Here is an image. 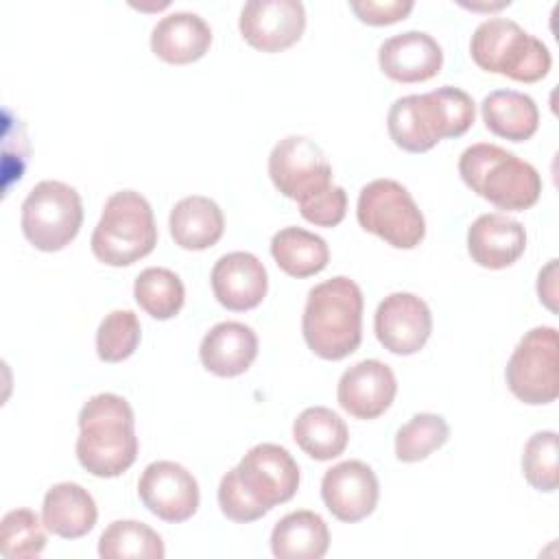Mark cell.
<instances>
[{
    "label": "cell",
    "instance_id": "cell-1",
    "mask_svg": "<svg viewBox=\"0 0 559 559\" xmlns=\"http://www.w3.org/2000/svg\"><path fill=\"white\" fill-rule=\"evenodd\" d=\"M476 118V105L461 87L443 85L426 94L397 98L386 116V129L395 146L408 153H426L443 138H461Z\"/></svg>",
    "mask_w": 559,
    "mask_h": 559
},
{
    "label": "cell",
    "instance_id": "cell-2",
    "mask_svg": "<svg viewBox=\"0 0 559 559\" xmlns=\"http://www.w3.org/2000/svg\"><path fill=\"white\" fill-rule=\"evenodd\" d=\"M79 428L76 459L92 476L114 478L135 463V417L122 395H92L79 413Z\"/></svg>",
    "mask_w": 559,
    "mask_h": 559
},
{
    "label": "cell",
    "instance_id": "cell-3",
    "mask_svg": "<svg viewBox=\"0 0 559 559\" xmlns=\"http://www.w3.org/2000/svg\"><path fill=\"white\" fill-rule=\"evenodd\" d=\"M362 290L345 277H330L310 288L301 332L306 345L323 360H341L354 354L362 341Z\"/></svg>",
    "mask_w": 559,
    "mask_h": 559
},
{
    "label": "cell",
    "instance_id": "cell-4",
    "mask_svg": "<svg viewBox=\"0 0 559 559\" xmlns=\"http://www.w3.org/2000/svg\"><path fill=\"white\" fill-rule=\"evenodd\" d=\"M459 175L472 192L507 212H524L533 207L542 194L537 168L489 142L472 144L461 153Z\"/></svg>",
    "mask_w": 559,
    "mask_h": 559
},
{
    "label": "cell",
    "instance_id": "cell-5",
    "mask_svg": "<svg viewBox=\"0 0 559 559\" xmlns=\"http://www.w3.org/2000/svg\"><path fill=\"white\" fill-rule=\"evenodd\" d=\"M157 245L151 203L135 190L114 192L92 231V253L107 266H129L146 258Z\"/></svg>",
    "mask_w": 559,
    "mask_h": 559
},
{
    "label": "cell",
    "instance_id": "cell-6",
    "mask_svg": "<svg viewBox=\"0 0 559 559\" xmlns=\"http://www.w3.org/2000/svg\"><path fill=\"white\" fill-rule=\"evenodd\" d=\"M469 55L480 70L520 83L542 81L552 66L546 44L507 17L480 22L469 39Z\"/></svg>",
    "mask_w": 559,
    "mask_h": 559
},
{
    "label": "cell",
    "instance_id": "cell-7",
    "mask_svg": "<svg viewBox=\"0 0 559 559\" xmlns=\"http://www.w3.org/2000/svg\"><path fill=\"white\" fill-rule=\"evenodd\" d=\"M358 225L395 249H415L426 236V221L411 192L395 179L362 186L356 203Z\"/></svg>",
    "mask_w": 559,
    "mask_h": 559
},
{
    "label": "cell",
    "instance_id": "cell-8",
    "mask_svg": "<svg viewBox=\"0 0 559 559\" xmlns=\"http://www.w3.org/2000/svg\"><path fill=\"white\" fill-rule=\"evenodd\" d=\"M83 225L81 194L55 179H44L31 188L22 201V234L39 251L68 247Z\"/></svg>",
    "mask_w": 559,
    "mask_h": 559
},
{
    "label": "cell",
    "instance_id": "cell-9",
    "mask_svg": "<svg viewBox=\"0 0 559 559\" xmlns=\"http://www.w3.org/2000/svg\"><path fill=\"white\" fill-rule=\"evenodd\" d=\"M509 391L524 404H550L559 395V334L550 325L528 330L515 345L507 369Z\"/></svg>",
    "mask_w": 559,
    "mask_h": 559
},
{
    "label": "cell",
    "instance_id": "cell-10",
    "mask_svg": "<svg viewBox=\"0 0 559 559\" xmlns=\"http://www.w3.org/2000/svg\"><path fill=\"white\" fill-rule=\"evenodd\" d=\"M269 177L280 194L301 203L332 186V166L317 142L286 135L269 155Z\"/></svg>",
    "mask_w": 559,
    "mask_h": 559
},
{
    "label": "cell",
    "instance_id": "cell-11",
    "mask_svg": "<svg viewBox=\"0 0 559 559\" xmlns=\"http://www.w3.org/2000/svg\"><path fill=\"white\" fill-rule=\"evenodd\" d=\"M238 480L264 509L288 502L299 487V465L277 443L253 445L236 465Z\"/></svg>",
    "mask_w": 559,
    "mask_h": 559
},
{
    "label": "cell",
    "instance_id": "cell-12",
    "mask_svg": "<svg viewBox=\"0 0 559 559\" xmlns=\"http://www.w3.org/2000/svg\"><path fill=\"white\" fill-rule=\"evenodd\" d=\"M138 496L153 515L170 524L190 520L201 500L197 478L175 461L146 465L138 480Z\"/></svg>",
    "mask_w": 559,
    "mask_h": 559
},
{
    "label": "cell",
    "instance_id": "cell-13",
    "mask_svg": "<svg viewBox=\"0 0 559 559\" xmlns=\"http://www.w3.org/2000/svg\"><path fill=\"white\" fill-rule=\"evenodd\" d=\"M238 28L255 50L280 52L301 39L306 9L299 0H249L240 11Z\"/></svg>",
    "mask_w": 559,
    "mask_h": 559
},
{
    "label": "cell",
    "instance_id": "cell-14",
    "mask_svg": "<svg viewBox=\"0 0 559 559\" xmlns=\"http://www.w3.org/2000/svg\"><path fill=\"white\" fill-rule=\"evenodd\" d=\"M373 330L384 349L397 356H411L430 338L432 314L421 297L413 293H391L378 304Z\"/></svg>",
    "mask_w": 559,
    "mask_h": 559
},
{
    "label": "cell",
    "instance_id": "cell-15",
    "mask_svg": "<svg viewBox=\"0 0 559 559\" xmlns=\"http://www.w3.org/2000/svg\"><path fill=\"white\" fill-rule=\"evenodd\" d=\"M321 498L336 520L360 522L376 511L380 498L378 476L362 461H343L323 474Z\"/></svg>",
    "mask_w": 559,
    "mask_h": 559
},
{
    "label": "cell",
    "instance_id": "cell-16",
    "mask_svg": "<svg viewBox=\"0 0 559 559\" xmlns=\"http://www.w3.org/2000/svg\"><path fill=\"white\" fill-rule=\"evenodd\" d=\"M397 380L389 365L376 358L360 360L343 371L336 400L356 419H376L393 404Z\"/></svg>",
    "mask_w": 559,
    "mask_h": 559
},
{
    "label": "cell",
    "instance_id": "cell-17",
    "mask_svg": "<svg viewBox=\"0 0 559 559\" xmlns=\"http://www.w3.org/2000/svg\"><path fill=\"white\" fill-rule=\"evenodd\" d=\"M210 280L216 301L234 312L260 306L269 288L264 264L249 251H231L218 258Z\"/></svg>",
    "mask_w": 559,
    "mask_h": 559
},
{
    "label": "cell",
    "instance_id": "cell-18",
    "mask_svg": "<svg viewBox=\"0 0 559 559\" xmlns=\"http://www.w3.org/2000/svg\"><path fill=\"white\" fill-rule=\"evenodd\" d=\"M380 70L397 83H421L439 74L443 50L424 31H404L384 39L378 48Z\"/></svg>",
    "mask_w": 559,
    "mask_h": 559
},
{
    "label": "cell",
    "instance_id": "cell-19",
    "mask_svg": "<svg viewBox=\"0 0 559 559\" xmlns=\"http://www.w3.org/2000/svg\"><path fill=\"white\" fill-rule=\"evenodd\" d=\"M526 249V231L520 221L489 212L480 214L467 229V251L478 266L507 269Z\"/></svg>",
    "mask_w": 559,
    "mask_h": 559
},
{
    "label": "cell",
    "instance_id": "cell-20",
    "mask_svg": "<svg viewBox=\"0 0 559 559\" xmlns=\"http://www.w3.org/2000/svg\"><path fill=\"white\" fill-rule=\"evenodd\" d=\"M212 44L210 24L190 11L164 15L151 31V50L166 63L186 66L199 61Z\"/></svg>",
    "mask_w": 559,
    "mask_h": 559
},
{
    "label": "cell",
    "instance_id": "cell-21",
    "mask_svg": "<svg viewBox=\"0 0 559 559\" xmlns=\"http://www.w3.org/2000/svg\"><path fill=\"white\" fill-rule=\"evenodd\" d=\"M258 356L255 332L240 321L216 323L201 341V365L218 378H236L245 373Z\"/></svg>",
    "mask_w": 559,
    "mask_h": 559
},
{
    "label": "cell",
    "instance_id": "cell-22",
    "mask_svg": "<svg viewBox=\"0 0 559 559\" xmlns=\"http://www.w3.org/2000/svg\"><path fill=\"white\" fill-rule=\"evenodd\" d=\"M98 520V509L92 493L79 483L52 485L41 504L44 526L63 539H79L87 535Z\"/></svg>",
    "mask_w": 559,
    "mask_h": 559
},
{
    "label": "cell",
    "instance_id": "cell-23",
    "mask_svg": "<svg viewBox=\"0 0 559 559\" xmlns=\"http://www.w3.org/2000/svg\"><path fill=\"white\" fill-rule=\"evenodd\" d=\"M168 227L175 245L188 251H203L221 240L225 231V216L216 201L192 194L175 203Z\"/></svg>",
    "mask_w": 559,
    "mask_h": 559
},
{
    "label": "cell",
    "instance_id": "cell-24",
    "mask_svg": "<svg viewBox=\"0 0 559 559\" xmlns=\"http://www.w3.org/2000/svg\"><path fill=\"white\" fill-rule=\"evenodd\" d=\"M485 127L504 140H531L539 127V109L535 100L515 90H493L480 103Z\"/></svg>",
    "mask_w": 559,
    "mask_h": 559
},
{
    "label": "cell",
    "instance_id": "cell-25",
    "mask_svg": "<svg viewBox=\"0 0 559 559\" xmlns=\"http://www.w3.org/2000/svg\"><path fill=\"white\" fill-rule=\"evenodd\" d=\"M328 548V524L314 511H293L273 526L271 552L277 559H321Z\"/></svg>",
    "mask_w": 559,
    "mask_h": 559
},
{
    "label": "cell",
    "instance_id": "cell-26",
    "mask_svg": "<svg viewBox=\"0 0 559 559\" xmlns=\"http://www.w3.org/2000/svg\"><path fill=\"white\" fill-rule=\"evenodd\" d=\"M293 439L310 459L330 461L345 452L349 430L332 408L310 406L293 421Z\"/></svg>",
    "mask_w": 559,
    "mask_h": 559
},
{
    "label": "cell",
    "instance_id": "cell-27",
    "mask_svg": "<svg viewBox=\"0 0 559 559\" xmlns=\"http://www.w3.org/2000/svg\"><path fill=\"white\" fill-rule=\"evenodd\" d=\"M275 264L290 277H310L321 273L330 262L328 242L301 227H284L271 238Z\"/></svg>",
    "mask_w": 559,
    "mask_h": 559
},
{
    "label": "cell",
    "instance_id": "cell-28",
    "mask_svg": "<svg viewBox=\"0 0 559 559\" xmlns=\"http://www.w3.org/2000/svg\"><path fill=\"white\" fill-rule=\"evenodd\" d=\"M103 559H162L166 555L157 531L138 520H116L98 537Z\"/></svg>",
    "mask_w": 559,
    "mask_h": 559
},
{
    "label": "cell",
    "instance_id": "cell-29",
    "mask_svg": "<svg viewBox=\"0 0 559 559\" xmlns=\"http://www.w3.org/2000/svg\"><path fill=\"white\" fill-rule=\"evenodd\" d=\"M133 297L146 314L166 321L179 314V310L183 308L186 288L179 275L170 269L148 266L135 277Z\"/></svg>",
    "mask_w": 559,
    "mask_h": 559
},
{
    "label": "cell",
    "instance_id": "cell-30",
    "mask_svg": "<svg viewBox=\"0 0 559 559\" xmlns=\"http://www.w3.org/2000/svg\"><path fill=\"white\" fill-rule=\"evenodd\" d=\"M450 437L448 421L437 413H417L395 432V456L417 463L439 450Z\"/></svg>",
    "mask_w": 559,
    "mask_h": 559
},
{
    "label": "cell",
    "instance_id": "cell-31",
    "mask_svg": "<svg viewBox=\"0 0 559 559\" xmlns=\"http://www.w3.org/2000/svg\"><path fill=\"white\" fill-rule=\"evenodd\" d=\"M142 328L133 310H111L96 330V354L103 362L127 360L140 345Z\"/></svg>",
    "mask_w": 559,
    "mask_h": 559
},
{
    "label": "cell",
    "instance_id": "cell-32",
    "mask_svg": "<svg viewBox=\"0 0 559 559\" xmlns=\"http://www.w3.org/2000/svg\"><path fill=\"white\" fill-rule=\"evenodd\" d=\"M37 513L13 509L0 522V555L7 559L37 557L46 548V533Z\"/></svg>",
    "mask_w": 559,
    "mask_h": 559
},
{
    "label": "cell",
    "instance_id": "cell-33",
    "mask_svg": "<svg viewBox=\"0 0 559 559\" xmlns=\"http://www.w3.org/2000/svg\"><path fill=\"white\" fill-rule=\"evenodd\" d=\"M557 432L539 430L535 432L522 452V474L526 483L544 493H550L559 485L557 472Z\"/></svg>",
    "mask_w": 559,
    "mask_h": 559
},
{
    "label": "cell",
    "instance_id": "cell-34",
    "mask_svg": "<svg viewBox=\"0 0 559 559\" xmlns=\"http://www.w3.org/2000/svg\"><path fill=\"white\" fill-rule=\"evenodd\" d=\"M218 507L223 511L225 518L234 520V522H255L260 518H264L269 513V509H264L260 502H255L251 498V493L242 487V483L238 480L236 467L229 469L218 485Z\"/></svg>",
    "mask_w": 559,
    "mask_h": 559
},
{
    "label": "cell",
    "instance_id": "cell-35",
    "mask_svg": "<svg viewBox=\"0 0 559 559\" xmlns=\"http://www.w3.org/2000/svg\"><path fill=\"white\" fill-rule=\"evenodd\" d=\"M301 216L319 227H336L347 212V192L341 186H330L323 192L299 203Z\"/></svg>",
    "mask_w": 559,
    "mask_h": 559
},
{
    "label": "cell",
    "instance_id": "cell-36",
    "mask_svg": "<svg viewBox=\"0 0 559 559\" xmlns=\"http://www.w3.org/2000/svg\"><path fill=\"white\" fill-rule=\"evenodd\" d=\"M356 17L371 26H384L400 20L413 11V0H354L349 2Z\"/></svg>",
    "mask_w": 559,
    "mask_h": 559
},
{
    "label": "cell",
    "instance_id": "cell-37",
    "mask_svg": "<svg viewBox=\"0 0 559 559\" xmlns=\"http://www.w3.org/2000/svg\"><path fill=\"white\" fill-rule=\"evenodd\" d=\"M557 260H550L546 264L544 271H539V277H537V293H539V299L550 308L555 310V295H557Z\"/></svg>",
    "mask_w": 559,
    "mask_h": 559
}]
</instances>
